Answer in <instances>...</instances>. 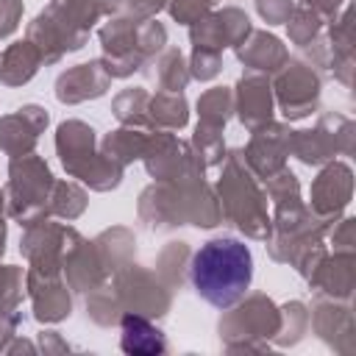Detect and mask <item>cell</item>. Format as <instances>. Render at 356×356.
Returning <instances> with one entry per match:
<instances>
[{
	"instance_id": "1",
	"label": "cell",
	"mask_w": 356,
	"mask_h": 356,
	"mask_svg": "<svg viewBox=\"0 0 356 356\" xmlns=\"http://www.w3.org/2000/svg\"><path fill=\"white\" fill-rule=\"evenodd\" d=\"M253 256L248 245L231 236L206 242L192 259V284L203 300L217 309L234 306L250 286Z\"/></svg>"
},
{
	"instance_id": "2",
	"label": "cell",
	"mask_w": 356,
	"mask_h": 356,
	"mask_svg": "<svg viewBox=\"0 0 356 356\" xmlns=\"http://www.w3.org/2000/svg\"><path fill=\"white\" fill-rule=\"evenodd\" d=\"M122 348L128 353H161L164 339L161 331L153 328L142 317H125L122 320Z\"/></svg>"
}]
</instances>
